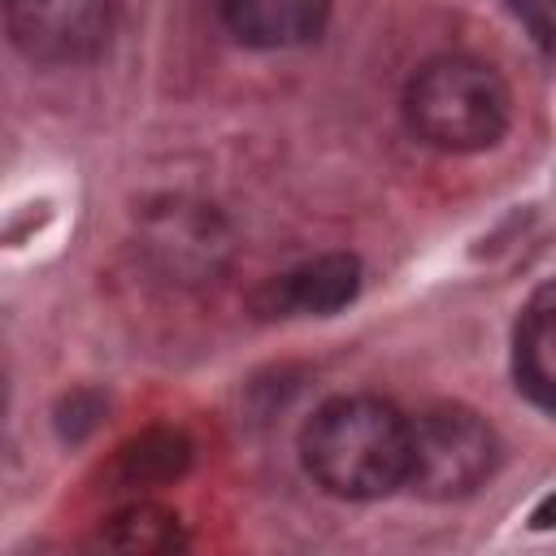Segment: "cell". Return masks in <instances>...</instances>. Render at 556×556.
I'll list each match as a JSON object with an SVG mask.
<instances>
[{
	"label": "cell",
	"instance_id": "1",
	"mask_svg": "<svg viewBox=\"0 0 556 556\" xmlns=\"http://www.w3.org/2000/svg\"><path fill=\"white\" fill-rule=\"evenodd\" d=\"M300 456L321 491L378 500L408 478V421L387 400L334 395L308 417Z\"/></svg>",
	"mask_w": 556,
	"mask_h": 556
},
{
	"label": "cell",
	"instance_id": "2",
	"mask_svg": "<svg viewBox=\"0 0 556 556\" xmlns=\"http://www.w3.org/2000/svg\"><path fill=\"white\" fill-rule=\"evenodd\" d=\"M404 113L430 148L482 152L508 130L513 100L495 65L478 56H434L413 74Z\"/></svg>",
	"mask_w": 556,
	"mask_h": 556
},
{
	"label": "cell",
	"instance_id": "3",
	"mask_svg": "<svg viewBox=\"0 0 556 556\" xmlns=\"http://www.w3.org/2000/svg\"><path fill=\"white\" fill-rule=\"evenodd\" d=\"M500 465V439L469 404H430L408 421V486L426 500H465Z\"/></svg>",
	"mask_w": 556,
	"mask_h": 556
},
{
	"label": "cell",
	"instance_id": "4",
	"mask_svg": "<svg viewBox=\"0 0 556 556\" xmlns=\"http://www.w3.org/2000/svg\"><path fill=\"white\" fill-rule=\"evenodd\" d=\"M9 39L39 65L87 61L109 39V0H9Z\"/></svg>",
	"mask_w": 556,
	"mask_h": 556
},
{
	"label": "cell",
	"instance_id": "5",
	"mask_svg": "<svg viewBox=\"0 0 556 556\" xmlns=\"http://www.w3.org/2000/svg\"><path fill=\"white\" fill-rule=\"evenodd\" d=\"M143 239L152 256L174 278H187V282L213 278L226 265V248H230L222 217L191 200H165L161 208H152L143 222Z\"/></svg>",
	"mask_w": 556,
	"mask_h": 556
},
{
	"label": "cell",
	"instance_id": "6",
	"mask_svg": "<svg viewBox=\"0 0 556 556\" xmlns=\"http://www.w3.org/2000/svg\"><path fill=\"white\" fill-rule=\"evenodd\" d=\"M356 291H361V261L352 252H326L287 269L282 278H269L252 295V308L261 317H295V313L330 317L343 304H352Z\"/></svg>",
	"mask_w": 556,
	"mask_h": 556
},
{
	"label": "cell",
	"instance_id": "7",
	"mask_svg": "<svg viewBox=\"0 0 556 556\" xmlns=\"http://www.w3.org/2000/svg\"><path fill=\"white\" fill-rule=\"evenodd\" d=\"M217 13L248 48H295L326 30L330 0H217Z\"/></svg>",
	"mask_w": 556,
	"mask_h": 556
},
{
	"label": "cell",
	"instance_id": "8",
	"mask_svg": "<svg viewBox=\"0 0 556 556\" xmlns=\"http://www.w3.org/2000/svg\"><path fill=\"white\" fill-rule=\"evenodd\" d=\"M517 387L547 413H556V287H543L521 321H517V348H513Z\"/></svg>",
	"mask_w": 556,
	"mask_h": 556
},
{
	"label": "cell",
	"instance_id": "9",
	"mask_svg": "<svg viewBox=\"0 0 556 556\" xmlns=\"http://www.w3.org/2000/svg\"><path fill=\"white\" fill-rule=\"evenodd\" d=\"M187 469H191V439L174 426H148L117 447L109 473L117 486H165L178 482Z\"/></svg>",
	"mask_w": 556,
	"mask_h": 556
},
{
	"label": "cell",
	"instance_id": "10",
	"mask_svg": "<svg viewBox=\"0 0 556 556\" xmlns=\"http://www.w3.org/2000/svg\"><path fill=\"white\" fill-rule=\"evenodd\" d=\"M91 543L104 552H174V547H182V526H178L174 508L135 500V504L109 513Z\"/></svg>",
	"mask_w": 556,
	"mask_h": 556
},
{
	"label": "cell",
	"instance_id": "11",
	"mask_svg": "<svg viewBox=\"0 0 556 556\" xmlns=\"http://www.w3.org/2000/svg\"><path fill=\"white\" fill-rule=\"evenodd\" d=\"M96 417H100V400H96L91 391H74V395L61 400V408H56V426H61L65 439H83V434L96 426Z\"/></svg>",
	"mask_w": 556,
	"mask_h": 556
},
{
	"label": "cell",
	"instance_id": "12",
	"mask_svg": "<svg viewBox=\"0 0 556 556\" xmlns=\"http://www.w3.org/2000/svg\"><path fill=\"white\" fill-rule=\"evenodd\" d=\"M530 526H534V530H547V526H556V495H547V500H543V504L534 508Z\"/></svg>",
	"mask_w": 556,
	"mask_h": 556
}]
</instances>
